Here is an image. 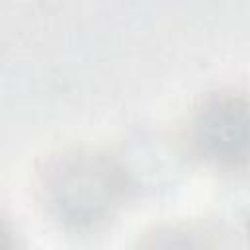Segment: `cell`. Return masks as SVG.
<instances>
[{
	"label": "cell",
	"mask_w": 250,
	"mask_h": 250,
	"mask_svg": "<svg viewBox=\"0 0 250 250\" xmlns=\"http://www.w3.org/2000/svg\"><path fill=\"white\" fill-rule=\"evenodd\" d=\"M127 178L109 156L72 150L57 156L43 174L49 209L64 223L94 225L109 217L125 197Z\"/></svg>",
	"instance_id": "6da1fadb"
},
{
	"label": "cell",
	"mask_w": 250,
	"mask_h": 250,
	"mask_svg": "<svg viewBox=\"0 0 250 250\" xmlns=\"http://www.w3.org/2000/svg\"><path fill=\"white\" fill-rule=\"evenodd\" d=\"M193 145L199 154L215 164L236 166L246 158L248 105L244 96L217 94L195 113L191 127Z\"/></svg>",
	"instance_id": "7a4b0ae2"
},
{
	"label": "cell",
	"mask_w": 250,
	"mask_h": 250,
	"mask_svg": "<svg viewBox=\"0 0 250 250\" xmlns=\"http://www.w3.org/2000/svg\"><path fill=\"white\" fill-rule=\"evenodd\" d=\"M141 250H217L211 238L189 227H164L146 236Z\"/></svg>",
	"instance_id": "3957f363"
},
{
	"label": "cell",
	"mask_w": 250,
	"mask_h": 250,
	"mask_svg": "<svg viewBox=\"0 0 250 250\" xmlns=\"http://www.w3.org/2000/svg\"><path fill=\"white\" fill-rule=\"evenodd\" d=\"M0 250H16V234L10 221L0 213Z\"/></svg>",
	"instance_id": "277c9868"
}]
</instances>
